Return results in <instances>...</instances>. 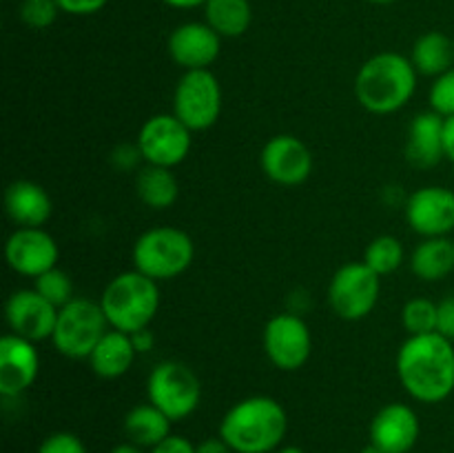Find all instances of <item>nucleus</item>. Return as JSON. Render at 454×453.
<instances>
[{
	"label": "nucleus",
	"instance_id": "obj_16",
	"mask_svg": "<svg viewBox=\"0 0 454 453\" xmlns=\"http://www.w3.org/2000/svg\"><path fill=\"white\" fill-rule=\"evenodd\" d=\"M222 52V36L207 22H184L168 36V56L184 71L208 69Z\"/></svg>",
	"mask_w": 454,
	"mask_h": 453
},
{
	"label": "nucleus",
	"instance_id": "obj_21",
	"mask_svg": "<svg viewBox=\"0 0 454 453\" xmlns=\"http://www.w3.org/2000/svg\"><path fill=\"white\" fill-rule=\"evenodd\" d=\"M136 346H133L131 333L118 331V329H109L98 342L93 354L89 355V364H91L93 373L105 380H115V378L124 376L131 369L133 360H136Z\"/></svg>",
	"mask_w": 454,
	"mask_h": 453
},
{
	"label": "nucleus",
	"instance_id": "obj_10",
	"mask_svg": "<svg viewBox=\"0 0 454 453\" xmlns=\"http://www.w3.org/2000/svg\"><path fill=\"white\" fill-rule=\"evenodd\" d=\"M191 129L177 118L176 114H158L151 115L137 133L140 154L146 164H158V167H177L189 155L193 138Z\"/></svg>",
	"mask_w": 454,
	"mask_h": 453
},
{
	"label": "nucleus",
	"instance_id": "obj_9",
	"mask_svg": "<svg viewBox=\"0 0 454 453\" xmlns=\"http://www.w3.org/2000/svg\"><path fill=\"white\" fill-rule=\"evenodd\" d=\"M380 278L364 260L340 266L328 284V305L341 320H364L380 300Z\"/></svg>",
	"mask_w": 454,
	"mask_h": 453
},
{
	"label": "nucleus",
	"instance_id": "obj_4",
	"mask_svg": "<svg viewBox=\"0 0 454 453\" xmlns=\"http://www.w3.org/2000/svg\"><path fill=\"white\" fill-rule=\"evenodd\" d=\"M100 306L111 329L136 333L149 327L160 311V287L137 269L118 274L105 287Z\"/></svg>",
	"mask_w": 454,
	"mask_h": 453
},
{
	"label": "nucleus",
	"instance_id": "obj_24",
	"mask_svg": "<svg viewBox=\"0 0 454 453\" xmlns=\"http://www.w3.org/2000/svg\"><path fill=\"white\" fill-rule=\"evenodd\" d=\"M124 433L129 442L142 449H153L171 435V420L153 404H137L124 417Z\"/></svg>",
	"mask_w": 454,
	"mask_h": 453
},
{
	"label": "nucleus",
	"instance_id": "obj_23",
	"mask_svg": "<svg viewBox=\"0 0 454 453\" xmlns=\"http://www.w3.org/2000/svg\"><path fill=\"white\" fill-rule=\"evenodd\" d=\"M411 269L424 282H437L454 271V242L446 235L424 238L411 256Z\"/></svg>",
	"mask_w": 454,
	"mask_h": 453
},
{
	"label": "nucleus",
	"instance_id": "obj_39",
	"mask_svg": "<svg viewBox=\"0 0 454 453\" xmlns=\"http://www.w3.org/2000/svg\"><path fill=\"white\" fill-rule=\"evenodd\" d=\"M443 149H446V158L454 164V115L446 118V124H443Z\"/></svg>",
	"mask_w": 454,
	"mask_h": 453
},
{
	"label": "nucleus",
	"instance_id": "obj_7",
	"mask_svg": "<svg viewBox=\"0 0 454 453\" xmlns=\"http://www.w3.org/2000/svg\"><path fill=\"white\" fill-rule=\"evenodd\" d=\"M149 402L171 422L184 420L200 407L202 386L193 369L177 360H164L153 367L146 380Z\"/></svg>",
	"mask_w": 454,
	"mask_h": 453
},
{
	"label": "nucleus",
	"instance_id": "obj_29",
	"mask_svg": "<svg viewBox=\"0 0 454 453\" xmlns=\"http://www.w3.org/2000/svg\"><path fill=\"white\" fill-rule=\"evenodd\" d=\"M34 289L43 298H47L53 306L62 309L65 305H69L74 300V282H71L69 274L58 266L44 271L43 275L34 280Z\"/></svg>",
	"mask_w": 454,
	"mask_h": 453
},
{
	"label": "nucleus",
	"instance_id": "obj_14",
	"mask_svg": "<svg viewBox=\"0 0 454 453\" xmlns=\"http://www.w3.org/2000/svg\"><path fill=\"white\" fill-rule=\"evenodd\" d=\"M58 306L47 298L40 296L35 289L13 291L4 302V320L16 336L31 342L51 340L58 322Z\"/></svg>",
	"mask_w": 454,
	"mask_h": 453
},
{
	"label": "nucleus",
	"instance_id": "obj_18",
	"mask_svg": "<svg viewBox=\"0 0 454 453\" xmlns=\"http://www.w3.org/2000/svg\"><path fill=\"white\" fill-rule=\"evenodd\" d=\"M419 438V417L403 402H390L371 422V442L384 453H408Z\"/></svg>",
	"mask_w": 454,
	"mask_h": 453
},
{
	"label": "nucleus",
	"instance_id": "obj_30",
	"mask_svg": "<svg viewBox=\"0 0 454 453\" xmlns=\"http://www.w3.org/2000/svg\"><path fill=\"white\" fill-rule=\"evenodd\" d=\"M58 7L56 0H22L20 4V20L29 29H47L56 22Z\"/></svg>",
	"mask_w": 454,
	"mask_h": 453
},
{
	"label": "nucleus",
	"instance_id": "obj_43",
	"mask_svg": "<svg viewBox=\"0 0 454 453\" xmlns=\"http://www.w3.org/2000/svg\"><path fill=\"white\" fill-rule=\"evenodd\" d=\"M278 453H304L300 447H279Z\"/></svg>",
	"mask_w": 454,
	"mask_h": 453
},
{
	"label": "nucleus",
	"instance_id": "obj_13",
	"mask_svg": "<svg viewBox=\"0 0 454 453\" xmlns=\"http://www.w3.org/2000/svg\"><path fill=\"white\" fill-rule=\"evenodd\" d=\"M260 167L269 180L282 187H297L313 171V154L291 133L273 136L260 154Z\"/></svg>",
	"mask_w": 454,
	"mask_h": 453
},
{
	"label": "nucleus",
	"instance_id": "obj_1",
	"mask_svg": "<svg viewBox=\"0 0 454 453\" xmlns=\"http://www.w3.org/2000/svg\"><path fill=\"white\" fill-rule=\"evenodd\" d=\"M397 376L411 398L439 404L454 391V345L442 333L408 336L399 346Z\"/></svg>",
	"mask_w": 454,
	"mask_h": 453
},
{
	"label": "nucleus",
	"instance_id": "obj_2",
	"mask_svg": "<svg viewBox=\"0 0 454 453\" xmlns=\"http://www.w3.org/2000/svg\"><path fill=\"white\" fill-rule=\"evenodd\" d=\"M288 431L282 404L269 395H251L224 413L220 438L235 453H270L279 449Z\"/></svg>",
	"mask_w": 454,
	"mask_h": 453
},
{
	"label": "nucleus",
	"instance_id": "obj_5",
	"mask_svg": "<svg viewBox=\"0 0 454 453\" xmlns=\"http://www.w3.org/2000/svg\"><path fill=\"white\" fill-rule=\"evenodd\" d=\"M193 258V240L177 226H153L133 244V269L149 275L155 282L182 275L191 266Z\"/></svg>",
	"mask_w": 454,
	"mask_h": 453
},
{
	"label": "nucleus",
	"instance_id": "obj_15",
	"mask_svg": "<svg viewBox=\"0 0 454 453\" xmlns=\"http://www.w3.org/2000/svg\"><path fill=\"white\" fill-rule=\"evenodd\" d=\"M406 220L424 238H442L454 231V191L430 185L412 191L406 203Z\"/></svg>",
	"mask_w": 454,
	"mask_h": 453
},
{
	"label": "nucleus",
	"instance_id": "obj_32",
	"mask_svg": "<svg viewBox=\"0 0 454 453\" xmlns=\"http://www.w3.org/2000/svg\"><path fill=\"white\" fill-rule=\"evenodd\" d=\"M38 453H87L82 440L74 433H67V431H60V433H53L40 444Z\"/></svg>",
	"mask_w": 454,
	"mask_h": 453
},
{
	"label": "nucleus",
	"instance_id": "obj_40",
	"mask_svg": "<svg viewBox=\"0 0 454 453\" xmlns=\"http://www.w3.org/2000/svg\"><path fill=\"white\" fill-rule=\"evenodd\" d=\"M162 3L176 9H193L200 7V4H207V0H162Z\"/></svg>",
	"mask_w": 454,
	"mask_h": 453
},
{
	"label": "nucleus",
	"instance_id": "obj_41",
	"mask_svg": "<svg viewBox=\"0 0 454 453\" xmlns=\"http://www.w3.org/2000/svg\"><path fill=\"white\" fill-rule=\"evenodd\" d=\"M111 453H145V449L137 447V444L133 442H122L118 444V447H114V451Z\"/></svg>",
	"mask_w": 454,
	"mask_h": 453
},
{
	"label": "nucleus",
	"instance_id": "obj_26",
	"mask_svg": "<svg viewBox=\"0 0 454 453\" xmlns=\"http://www.w3.org/2000/svg\"><path fill=\"white\" fill-rule=\"evenodd\" d=\"M204 18L222 38H239L251 27L253 9L248 0H207Z\"/></svg>",
	"mask_w": 454,
	"mask_h": 453
},
{
	"label": "nucleus",
	"instance_id": "obj_25",
	"mask_svg": "<svg viewBox=\"0 0 454 453\" xmlns=\"http://www.w3.org/2000/svg\"><path fill=\"white\" fill-rule=\"evenodd\" d=\"M411 60L415 65L417 74L437 78V76L452 69L454 40L448 38L442 31H428V34L417 38Z\"/></svg>",
	"mask_w": 454,
	"mask_h": 453
},
{
	"label": "nucleus",
	"instance_id": "obj_27",
	"mask_svg": "<svg viewBox=\"0 0 454 453\" xmlns=\"http://www.w3.org/2000/svg\"><path fill=\"white\" fill-rule=\"evenodd\" d=\"M403 251L402 240L395 238V235H380V238L372 240L371 244L364 251V262L375 271L377 275H390L403 265Z\"/></svg>",
	"mask_w": 454,
	"mask_h": 453
},
{
	"label": "nucleus",
	"instance_id": "obj_34",
	"mask_svg": "<svg viewBox=\"0 0 454 453\" xmlns=\"http://www.w3.org/2000/svg\"><path fill=\"white\" fill-rule=\"evenodd\" d=\"M437 333L454 342V296L437 302Z\"/></svg>",
	"mask_w": 454,
	"mask_h": 453
},
{
	"label": "nucleus",
	"instance_id": "obj_38",
	"mask_svg": "<svg viewBox=\"0 0 454 453\" xmlns=\"http://www.w3.org/2000/svg\"><path fill=\"white\" fill-rule=\"evenodd\" d=\"M195 453H235L222 438H208L198 444Z\"/></svg>",
	"mask_w": 454,
	"mask_h": 453
},
{
	"label": "nucleus",
	"instance_id": "obj_19",
	"mask_svg": "<svg viewBox=\"0 0 454 453\" xmlns=\"http://www.w3.org/2000/svg\"><path fill=\"white\" fill-rule=\"evenodd\" d=\"M443 124H446V118L434 114L433 109L421 111L412 118L406 140V160L412 167L430 169L446 158Z\"/></svg>",
	"mask_w": 454,
	"mask_h": 453
},
{
	"label": "nucleus",
	"instance_id": "obj_37",
	"mask_svg": "<svg viewBox=\"0 0 454 453\" xmlns=\"http://www.w3.org/2000/svg\"><path fill=\"white\" fill-rule=\"evenodd\" d=\"M131 340H133V346H136L137 354H149V351L155 346V336L151 333L149 327L142 329V331L131 333Z\"/></svg>",
	"mask_w": 454,
	"mask_h": 453
},
{
	"label": "nucleus",
	"instance_id": "obj_6",
	"mask_svg": "<svg viewBox=\"0 0 454 453\" xmlns=\"http://www.w3.org/2000/svg\"><path fill=\"white\" fill-rule=\"evenodd\" d=\"M109 320L100 302L89 298H74L58 311V322L51 342L56 351L71 360H89L98 342L109 331Z\"/></svg>",
	"mask_w": 454,
	"mask_h": 453
},
{
	"label": "nucleus",
	"instance_id": "obj_36",
	"mask_svg": "<svg viewBox=\"0 0 454 453\" xmlns=\"http://www.w3.org/2000/svg\"><path fill=\"white\" fill-rule=\"evenodd\" d=\"M195 444L191 442L189 438H184V435H168V438H164L162 442L155 444L153 449H151V453H195Z\"/></svg>",
	"mask_w": 454,
	"mask_h": 453
},
{
	"label": "nucleus",
	"instance_id": "obj_42",
	"mask_svg": "<svg viewBox=\"0 0 454 453\" xmlns=\"http://www.w3.org/2000/svg\"><path fill=\"white\" fill-rule=\"evenodd\" d=\"M362 453H384V451H381V449L380 447H377V444H366V447H364L362 449Z\"/></svg>",
	"mask_w": 454,
	"mask_h": 453
},
{
	"label": "nucleus",
	"instance_id": "obj_28",
	"mask_svg": "<svg viewBox=\"0 0 454 453\" xmlns=\"http://www.w3.org/2000/svg\"><path fill=\"white\" fill-rule=\"evenodd\" d=\"M402 324L411 336L437 331V302L428 298H412L402 309Z\"/></svg>",
	"mask_w": 454,
	"mask_h": 453
},
{
	"label": "nucleus",
	"instance_id": "obj_8",
	"mask_svg": "<svg viewBox=\"0 0 454 453\" xmlns=\"http://www.w3.org/2000/svg\"><path fill=\"white\" fill-rule=\"evenodd\" d=\"M173 114L191 129L207 131L222 114V87L211 69L184 71L173 93Z\"/></svg>",
	"mask_w": 454,
	"mask_h": 453
},
{
	"label": "nucleus",
	"instance_id": "obj_22",
	"mask_svg": "<svg viewBox=\"0 0 454 453\" xmlns=\"http://www.w3.org/2000/svg\"><path fill=\"white\" fill-rule=\"evenodd\" d=\"M136 191L137 198L149 209L162 211V209L173 207L180 198V182L176 173L168 167H158V164H146L136 173Z\"/></svg>",
	"mask_w": 454,
	"mask_h": 453
},
{
	"label": "nucleus",
	"instance_id": "obj_31",
	"mask_svg": "<svg viewBox=\"0 0 454 453\" xmlns=\"http://www.w3.org/2000/svg\"><path fill=\"white\" fill-rule=\"evenodd\" d=\"M430 107L434 114L442 118H452L454 115V67L446 74L437 76L430 87Z\"/></svg>",
	"mask_w": 454,
	"mask_h": 453
},
{
	"label": "nucleus",
	"instance_id": "obj_35",
	"mask_svg": "<svg viewBox=\"0 0 454 453\" xmlns=\"http://www.w3.org/2000/svg\"><path fill=\"white\" fill-rule=\"evenodd\" d=\"M60 12L71 13V16H91L100 12L109 0H56Z\"/></svg>",
	"mask_w": 454,
	"mask_h": 453
},
{
	"label": "nucleus",
	"instance_id": "obj_20",
	"mask_svg": "<svg viewBox=\"0 0 454 453\" xmlns=\"http://www.w3.org/2000/svg\"><path fill=\"white\" fill-rule=\"evenodd\" d=\"M4 211L18 226H43L53 213L47 191L31 180H16L4 191Z\"/></svg>",
	"mask_w": 454,
	"mask_h": 453
},
{
	"label": "nucleus",
	"instance_id": "obj_44",
	"mask_svg": "<svg viewBox=\"0 0 454 453\" xmlns=\"http://www.w3.org/2000/svg\"><path fill=\"white\" fill-rule=\"evenodd\" d=\"M371 3H375V4H388V3H395V0H371Z\"/></svg>",
	"mask_w": 454,
	"mask_h": 453
},
{
	"label": "nucleus",
	"instance_id": "obj_12",
	"mask_svg": "<svg viewBox=\"0 0 454 453\" xmlns=\"http://www.w3.org/2000/svg\"><path fill=\"white\" fill-rule=\"evenodd\" d=\"M60 256L56 238L43 226H18L4 244L7 265L25 278H38L53 269Z\"/></svg>",
	"mask_w": 454,
	"mask_h": 453
},
{
	"label": "nucleus",
	"instance_id": "obj_17",
	"mask_svg": "<svg viewBox=\"0 0 454 453\" xmlns=\"http://www.w3.org/2000/svg\"><path fill=\"white\" fill-rule=\"evenodd\" d=\"M40 371V355L35 342L16 333H7L0 340V393L16 398L34 386Z\"/></svg>",
	"mask_w": 454,
	"mask_h": 453
},
{
	"label": "nucleus",
	"instance_id": "obj_11",
	"mask_svg": "<svg viewBox=\"0 0 454 453\" xmlns=\"http://www.w3.org/2000/svg\"><path fill=\"white\" fill-rule=\"evenodd\" d=\"M264 351L270 362L282 371L304 367L313 351L310 329L297 314H278L264 327Z\"/></svg>",
	"mask_w": 454,
	"mask_h": 453
},
{
	"label": "nucleus",
	"instance_id": "obj_33",
	"mask_svg": "<svg viewBox=\"0 0 454 453\" xmlns=\"http://www.w3.org/2000/svg\"><path fill=\"white\" fill-rule=\"evenodd\" d=\"M142 160L145 158H142L140 147L137 145H120L115 147L114 154H111V163H114V167L120 169V171H131V169H136Z\"/></svg>",
	"mask_w": 454,
	"mask_h": 453
},
{
	"label": "nucleus",
	"instance_id": "obj_3",
	"mask_svg": "<svg viewBox=\"0 0 454 453\" xmlns=\"http://www.w3.org/2000/svg\"><path fill=\"white\" fill-rule=\"evenodd\" d=\"M417 69L412 60L395 52H381L368 58L355 78L359 105L377 115L403 109L415 96Z\"/></svg>",
	"mask_w": 454,
	"mask_h": 453
}]
</instances>
